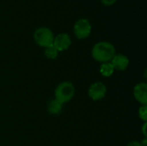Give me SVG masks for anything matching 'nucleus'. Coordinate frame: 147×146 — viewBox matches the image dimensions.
<instances>
[{
	"instance_id": "1",
	"label": "nucleus",
	"mask_w": 147,
	"mask_h": 146,
	"mask_svg": "<svg viewBox=\"0 0 147 146\" xmlns=\"http://www.w3.org/2000/svg\"><path fill=\"white\" fill-rule=\"evenodd\" d=\"M91 54L95 60L102 63H107L110 62L115 55V48L109 42L101 41L93 46Z\"/></svg>"
},
{
	"instance_id": "2",
	"label": "nucleus",
	"mask_w": 147,
	"mask_h": 146,
	"mask_svg": "<svg viewBox=\"0 0 147 146\" xmlns=\"http://www.w3.org/2000/svg\"><path fill=\"white\" fill-rule=\"evenodd\" d=\"M75 94V88L71 82H62L55 89V99L61 103L68 102Z\"/></svg>"
},
{
	"instance_id": "3",
	"label": "nucleus",
	"mask_w": 147,
	"mask_h": 146,
	"mask_svg": "<svg viewBox=\"0 0 147 146\" xmlns=\"http://www.w3.org/2000/svg\"><path fill=\"white\" fill-rule=\"evenodd\" d=\"M35 42L42 47H47L53 45L54 35L53 32L47 28H38L34 34Z\"/></svg>"
},
{
	"instance_id": "4",
	"label": "nucleus",
	"mask_w": 147,
	"mask_h": 146,
	"mask_svg": "<svg viewBox=\"0 0 147 146\" xmlns=\"http://www.w3.org/2000/svg\"><path fill=\"white\" fill-rule=\"evenodd\" d=\"M91 32V25L87 19L82 18L76 22L74 25V34L77 38L83 40L90 36Z\"/></svg>"
},
{
	"instance_id": "5",
	"label": "nucleus",
	"mask_w": 147,
	"mask_h": 146,
	"mask_svg": "<svg viewBox=\"0 0 147 146\" xmlns=\"http://www.w3.org/2000/svg\"><path fill=\"white\" fill-rule=\"evenodd\" d=\"M107 93V88L104 83L102 82H96L92 83L89 89H88V95L90 99L93 101H99L104 98Z\"/></svg>"
},
{
	"instance_id": "6",
	"label": "nucleus",
	"mask_w": 147,
	"mask_h": 146,
	"mask_svg": "<svg viewBox=\"0 0 147 146\" xmlns=\"http://www.w3.org/2000/svg\"><path fill=\"white\" fill-rule=\"evenodd\" d=\"M71 44V40L67 34H59L54 37L53 46L58 50V52H62L68 49Z\"/></svg>"
},
{
	"instance_id": "7",
	"label": "nucleus",
	"mask_w": 147,
	"mask_h": 146,
	"mask_svg": "<svg viewBox=\"0 0 147 146\" xmlns=\"http://www.w3.org/2000/svg\"><path fill=\"white\" fill-rule=\"evenodd\" d=\"M134 98L142 105L147 104V84L146 83H137L134 88Z\"/></svg>"
},
{
	"instance_id": "8",
	"label": "nucleus",
	"mask_w": 147,
	"mask_h": 146,
	"mask_svg": "<svg viewBox=\"0 0 147 146\" xmlns=\"http://www.w3.org/2000/svg\"><path fill=\"white\" fill-rule=\"evenodd\" d=\"M115 70L123 71H125L129 65V59L127 56L123 54H115L110 61Z\"/></svg>"
},
{
	"instance_id": "9",
	"label": "nucleus",
	"mask_w": 147,
	"mask_h": 146,
	"mask_svg": "<svg viewBox=\"0 0 147 146\" xmlns=\"http://www.w3.org/2000/svg\"><path fill=\"white\" fill-rule=\"evenodd\" d=\"M62 108H63V103L59 102L56 99L50 101L47 106L48 112L52 114H59L61 112Z\"/></svg>"
},
{
	"instance_id": "10",
	"label": "nucleus",
	"mask_w": 147,
	"mask_h": 146,
	"mask_svg": "<svg viewBox=\"0 0 147 146\" xmlns=\"http://www.w3.org/2000/svg\"><path fill=\"white\" fill-rule=\"evenodd\" d=\"M115 71V69L110 62L102 63L100 66V73L103 77H110Z\"/></svg>"
},
{
	"instance_id": "11",
	"label": "nucleus",
	"mask_w": 147,
	"mask_h": 146,
	"mask_svg": "<svg viewBox=\"0 0 147 146\" xmlns=\"http://www.w3.org/2000/svg\"><path fill=\"white\" fill-rule=\"evenodd\" d=\"M58 50L52 45L50 46H47L46 47V50H45V55L47 59H54L58 57Z\"/></svg>"
},
{
	"instance_id": "12",
	"label": "nucleus",
	"mask_w": 147,
	"mask_h": 146,
	"mask_svg": "<svg viewBox=\"0 0 147 146\" xmlns=\"http://www.w3.org/2000/svg\"><path fill=\"white\" fill-rule=\"evenodd\" d=\"M139 117L144 122L147 121V107L146 105H142L139 108Z\"/></svg>"
},
{
	"instance_id": "13",
	"label": "nucleus",
	"mask_w": 147,
	"mask_h": 146,
	"mask_svg": "<svg viewBox=\"0 0 147 146\" xmlns=\"http://www.w3.org/2000/svg\"><path fill=\"white\" fill-rule=\"evenodd\" d=\"M101 2L106 6H110L113 5L116 2V0H101Z\"/></svg>"
},
{
	"instance_id": "14",
	"label": "nucleus",
	"mask_w": 147,
	"mask_h": 146,
	"mask_svg": "<svg viewBox=\"0 0 147 146\" xmlns=\"http://www.w3.org/2000/svg\"><path fill=\"white\" fill-rule=\"evenodd\" d=\"M127 146H143L141 145L140 142H138V141H133V142H130Z\"/></svg>"
},
{
	"instance_id": "15",
	"label": "nucleus",
	"mask_w": 147,
	"mask_h": 146,
	"mask_svg": "<svg viewBox=\"0 0 147 146\" xmlns=\"http://www.w3.org/2000/svg\"><path fill=\"white\" fill-rule=\"evenodd\" d=\"M146 126H147V123L146 122H145V123H144V125H143V127H142V132H143V134H144L145 138H146V136H147Z\"/></svg>"
}]
</instances>
